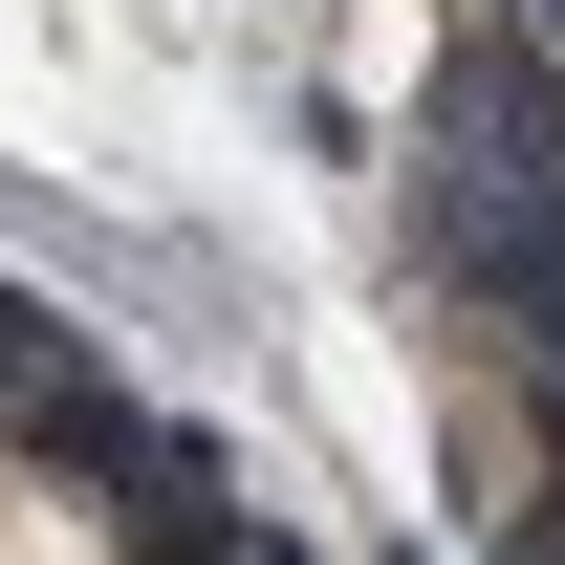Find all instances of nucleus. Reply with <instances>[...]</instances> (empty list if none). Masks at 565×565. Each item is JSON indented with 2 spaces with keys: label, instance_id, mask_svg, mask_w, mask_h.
Here are the masks:
<instances>
[{
  "label": "nucleus",
  "instance_id": "nucleus-1",
  "mask_svg": "<svg viewBox=\"0 0 565 565\" xmlns=\"http://www.w3.org/2000/svg\"><path fill=\"white\" fill-rule=\"evenodd\" d=\"M0 565H131V544H109V500H87L66 457H22V435H0Z\"/></svg>",
  "mask_w": 565,
  "mask_h": 565
}]
</instances>
